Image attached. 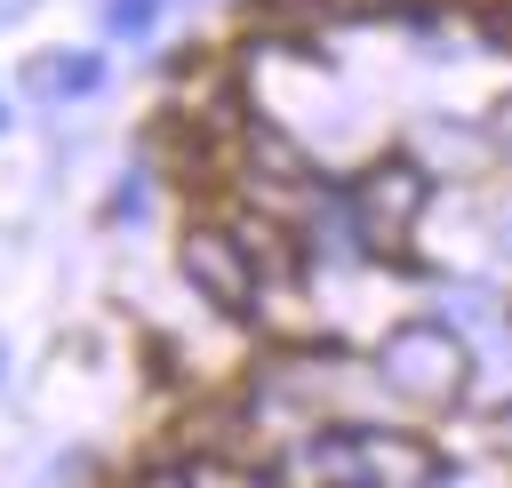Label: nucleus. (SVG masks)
Masks as SVG:
<instances>
[{
	"label": "nucleus",
	"instance_id": "f257e3e1",
	"mask_svg": "<svg viewBox=\"0 0 512 488\" xmlns=\"http://www.w3.org/2000/svg\"><path fill=\"white\" fill-rule=\"evenodd\" d=\"M376 376H384V392H400V400H416V408H448V400H464V384H472V352H464V336H456L448 320H408V328L384 336Z\"/></svg>",
	"mask_w": 512,
	"mask_h": 488
},
{
	"label": "nucleus",
	"instance_id": "f03ea898",
	"mask_svg": "<svg viewBox=\"0 0 512 488\" xmlns=\"http://www.w3.org/2000/svg\"><path fill=\"white\" fill-rule=\"evenodd\" d=\"M424 192H432V176L416 168V160H376V168H360V184H352V232L368 240V248H384V256H400V240H408V224L424 216Z\"/></svg>",
	"mask_w": 512,
	"mask_h": 488
},
{
	"label": "nucleus",
	"instance_id": "7ed1b4c3",
	"mask_svg": "<svg viewBox=\"0 0 512 488\" xmlns=\"http://www.w3.org/2000/svg\"><path fill=\"white\" fill-rule=\"evenodd\" d=\"M176 264H184L192 296H208L216 312H256V264H248L240 232H224V224H192L184 248H176Z\"/></svg>",
	"mask_w": 512,
	"mask_h": 488
},
{
	"label": "nucleus",
	"instance_id": "20e7f679",
	"mask_svg": "<svg viewBox=\"0 0 512 488\" xmlns=\"http://www.w3.org/2000/svg\"><path fill=\"white\" fill-rule=\"evenodd\" d=\"M344 456H352V488H424L440 472L424 440L384 432V424H344Z\"/></svg>",
	"mask_w": 512,
	"mask_h": 488
},
{
	"label": "nucleus",
	"instance_id": "39448f33",
	"mask_svg": "<svg viewBox=\"0 0 512 488\" xmlns=\"http://www.w3.org/2000/svg\"><path fill=\"white\" fill-rule=\"evenodd\" d=\"M240 152H248V168H256L264 184H304V168H312L304 144H296L288 128H272V120H248V128H240Z\"/></svg>",
	"mask_w": 512,
	"mask_h": 488
},
{
	"label": "nucleus",
	"instance_id": "423d86ee",
	"mask_svg": "<svg viewBox=\"0 0 512 488\" xmlns=\"http://www.w3.org/2000/svg\"><path fill=\"white\" fill-rule=\"evenodd\" d=\"M360 0H256V16L264 24H280V32H296V24H336V16H352Z\"/></svg>",
	"mask_w": 512,
	"mask_h": 488
},
{
	"label": "nucleus",
	"instance_id": "0eeeda50",
	"mask_svg": "<svg viewBox=\"0 0 512 488\" xmlns=\"http://www.w3.org/2000/svg\"><path fill=\"white\" fill-rule=\"evenodd\" d=\"M160 24V0H104V32L112 40H144Z\"/></svg>",
	"mask_w": 512,
	"mask_h": 488
},
{
	"label": "nucleus",
	"instance_id": "6e6552de",
	"mask_svg": "<svg viewBox=\"0 0 512 488\" xmlns=\"http://www.w3.org/2000/svg\"><path fill=\"white\" fill-rule=\"evenodd\" d=\"M56 88H64V96H96V88H104V56H96V48L56 56Z\"/></svg>",
	"mask_w": 512,
	"mask_h": 488
},
{
	"label": "nucleus",
	"instance_id": "1a4fd4ad",
	"mask_svg": "<svg viewBox=\"0 0 512 488\" xmlns=\"http://www.w3.org/2000/svg\"><path fill=\"white\" fill-rule=\"evenodd\" d=\"M128 488H200V472H192V464H144Z\"/></svg>",
	"mask_w": 512,
	"mask_h": 488
},
{
	"label": "nucleus",
	"instance_id": "9d476101",
	"mask_svg": "<svg viewBox=\"0 0 512 488\" xmlns=\"http://www.w3.org/2000/svg\"><path fill=\"white\" fill-rule=\"evenodd\" d=\"M496 448H512V400L496 408Z\"/></svg>",
	"mask_w": 512,
	"mask_h": 488
},
{
	"label": "nucleus",
	"instance_id": "9b49d317",
	"mask_svg": "<svg viewBox=\"0 0 512 488\" xmlns=\"http://www.w3.org/2000/svg\"><path fill=\"white\" fill-rule=\"evenodd\" d=\"M496 136H504V144H512V104H504V112H496Z\"/></svg>",
	"mask_w": 512,
	"mask_h": 488
},
{
	"label": "nucleus",
	"instance_id": "f8f14e48",
	"mask_svg": "<svg viewBox=\"0 0 512 488\" xmlns=\"http://www.w3.org/2000/svg\"><path fill=\"white\" fill-rule=\"evenodd\" d=\"M256 488H288V480H280V472H272V480H256Z\"/></svg>",
	"mask_w": 512,
	"mask_h": 488
},
{
	"label": "nucleus",
	"instance_id": "ddd939ff",
	"mask_svg": "<svg viewBox=\"0 0 512 488\" xmlns=\"http://www.w3.org/2000/svg\"><path fill=\"white\" fill-rule=\"evenodd\" d=\"M472 8H504V0H472Z\"/></svg>",
	"mask_w": 512,
	"mask_h": 488
},
{
	"label": "nucleus",
	"instance_id": "4468645a",
	"mask_svg": "<svg viewBox=\"0 0 512 488\" xmlns=\"http://www.w3.org/2000/svg\"><path fill=\"white\" fill-rule=\"evenodd\" d=\"M0 128H8V104H0Z\"/></svg>",
	"mask_w": 512,
	"mask_h": 488
}]
</instances>
